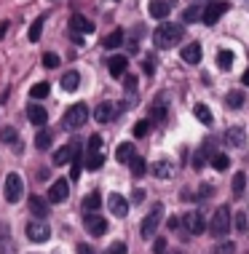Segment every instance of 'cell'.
Returning a JSON list of instances; mask_svg holds the SVG:
<instances>
[{
  "label": "cell",
  "instance_id": "11",
  "mask_svg": "<svg viewBox=\"0 0 249 254\" xmlns=\"http://www.w3.org/2000/svg\"><path fill=\"white\" fill-rule=\"evenodd\" d=\"M67 195H70V182L67 180H57L48 188V203H62Z\"/></svg>",
  "mask_w": 249,
  "mask_h": 254
},
{
  "label": "cell",
  "instance_id": "51",
  "mask_svg": "<svg viewBox=\"0 0 249 254\" xmlns=\"http://www.w3.org/2000/svg\"><path fill=\"white\" fill-rule=\"evenodd\" d=\"M169 254H185V252H169Z\"/></svg>",
  "mask_w": 249,
  "mask_h": 254
},
{
  "label": "cell",
  "instance_id": "7",
  "mask_svg": "<svg viewBox=\"0 0 249 254\" xmlns=\"http://www.w3.org/2000/svg\"><path fill=\"white\" fill-rule=\"evenodd\" d=\"M24 195V182L19 174H8L5 177V201L8 203H16L19 198Z\"/></svg>",
  "mask_w": 249,
  "mask_h": 254
},
{
  "label": "cell",
  "instance_id": "47",
  "mask_svg": "<svg viewBox=\"0 0 249 254\" xmlns=\"http://www.w3.org/2000/svg\"><path fill=\"white\" fill-rule=\"evenodd\" d=\"M145 72H153V59H150V57L145 59Z\"/></svg>",
  "mask_w": 249,
  "mask_h": 254
},
{
  "label": "cell",
  "instance_id": "49",
  "mask_svg": "<svg viewBox=\"0 0 249 254\" xmlns=\"http://www.w3.org/2000/svg\"><path fill=\"white\" fill-rule=\"evenodd\" d=\"M5 32H8V22H3V24H0V38H3Z\"/></svg>",
  "mask_w": 249,
  "mask_h": 254
},
{
  "label": "cell",
  "instance_id": "20",
  "mask_svg": "<svg viewBox=\"0 0 249 254\" xmlns=\"http://www.w3.org/2000/svg\"><path fill=\"white\" fill-rule=\"evenodd\" d=\"M169 8H171L169 0H153L148 11H150V16H156V19H166L169 16Z\"/></svg>",
  "mask_w": 249,
  "mask_h": 254
},
{
  "label": "cell",
  "instance_id": "18",
  "mask_svg": "<svg viewBox=\"0 0 249 254\" xmlns=\"http://www.w3.org/2000/svg\"><path fill=\"white\" fill-rule=\"evenodd\" d=\"M30 211H32L38 219L48 217V201H46V198H40V195H32V198H30Z\"/></svg>",
  "mask_w": 249,
  "mask_h": 254
},
{
  "label": "cell",
  "instance_id": "39",
  "mask_svg": "<svg viewBox=\"0 0 249 254\" xmlns=\"http://www.w3.org/2000/svg\"><path fill=\"white\" fill-rule=\"evenodd\" d=\"M233 252H236V246H233L231 241H223V244L214 246V254H233Z\"/></svg>",
  "mask_w": 249,
  "mask_h": 254
},
{
  "label": "cell",
  "instance_id": "10",
  "mask_svg": "<svg viewBox=\"0 0 249 254\" xmlns=\"http://www.w3.org/2000/svg\"><path fill=\"white\" fill-rule=\"evenodd\" d=\"M179 222H182L185 228H188V230L193 233V236H201V233L206 230V222H204L201 211H188V214L179 219Z\"/></svg>",
  "mask_w": 249,
  "mask_h": 254
},
{
  "label": "cell",
  "instance_id": "25",
  "mask_svg": "<svg viewBox=\"0 0 249 254\" xmlns=\"http://www.w3.org/2000/svg\"><path fill=\"white\" fill-rule=\"evenodd\" d=\"M99 203H102L99 193H88L86 198H83V211H86V214H96V209H99Z\"/></svg>",
  "mask_w": 249,
  "mask_h": 254
},
{
  "label": "cell",
  "instance_id": "45",
  "mask_svg": "<svg viewBox=\"0 0 249 254\" xmlns=\"http://www.w3.org/2000/svg\"><path fill=\"white\" fill-rule=\"evenodd\" d=\"M179 225H182V222H179V217H171V219H169V230H177Z\"/></svg>",
  "mask_w": 249,
  "mask_h": 254
},
{
  "label": "cell",
  "instance_id": "50",
  "mask_svg": "<svg viewBox=\"0 0 249 254\" xmlns=\"http://www.w3.org/2000/svg\"><path fill=\"white\" fill-rule=\"evenodd\" d=\"M241 83H244V86H249V70L244 72V78H241Z\"/></svg>",
  "mask_w": 249,
  "mask_h": 254
},
{
  "label": "cell",
  "instance_id": "22",
  "mask_svg": "<svg viewBox=\"0 0 249 254\" xmlns=\"http://www.w3.org/2000/svg\"><path fill=\"white\" fill-rule=\"evenodd\" d=\"M182 59L188 62V64H196V62L201 59V46H198V43H188L182 49Z\"/></svg>",
  "mask_w": 249,
  "mask_h": 254
},
{
  "label": "cell",
  "instance_id": "19",
  "mask_svg": "<svg viewBox=\"0 0 249 254\" xmlns=\"http://www.w3.org/2000/svg\"><path fill=\"white\" fill-rule=\"evenodd\" d=\"M27 118L35 123V126H43V123L48 121V113L40 105H27Z\"/></svg>",
  "mask_w": 249,
  "mask_h": 254
},
{
  "label": "cell",
  "instance_id": "37",
  "mask_svg": "<svg viewBox=\"0 0 249 254\" xmlns=\"http://www.w3.org/2000/svg\"><path fill=\"white\" fill-rule=\"evenodd\" d=\"M59 57H57V54H43V67H46V70H57V67H59Z\"/></svg>",
  "mask_w": 249,
  "mask_h": 254
},
{
  "label": "cell",
  "instance_id": "12",
  "mask_svg": "<svg viewBox=\"0 0 249 254\" xmlns=\"http://www.w3.org/2000/svg\"><path fill=\"white\" fill-rule=\"evenodd\" d=\"M70 30L75 32V35H91V32H94V22L88 16H83V13H75V16L70 19Z\"/></svg>",
  "mask_w": 249,
  "mask_h": 254
},
{
  "label": "cell",
  "instance_id": "43",
  "mask_svg": "<svg viewBox=\"0 0 249 254\" xmlns=\"http://www.w3.org/2000/svg\"><path fill=\"white\" fill-rule=\"evenodd\" d=\"M153 254H166V238H156L153 241Z\"/></svg>",
  "mask_w": 249,
  "mask_h": 254
},
{
  "label": "cell",
  "instance_id": "40",
  "mask_svg": "<svg viewBox=\"0 0 249 254\" xmlns=\"http://www.w3.org/2000/svg\"><path fill=\"white\" fill-rule=\"evenodd\" d=\"M102 254H126V244H123V241H115L113 246H107Z\"/></svg>",
  "mask_w": 249,
  "mask_h": 254
},
{
  "label": "cell",
  "instance_id": "32",
  "mask_svg": "<svg viewBox=\"0 0 249 254\" xmlns=\"http://www.w3.org/2000/svg\"><path fill=\"white\" fill-rule=\"evenodd\" d=\"M193 115H196L204 126H209V123H212V113H209V107H206V105H196V107H193Z\"/></svg>",
  "mask_w": 249,
  "mask_h": 254
},
{
  "label": "cell",
  "instance_id": "31",
  "mask_svg": "<svg viewBox=\"0 0 249 254\" xmlns=\"http://www.w3.org/2000/svg\"><path fill=\"white\" fill-rule=\"evenodd\" d=\"M217 67L220 70H231L233 67V51H217Z\"/></svg>",
  "mask_w": 249,
  "mask_h": 254
},
{
  "label": "cell",
  "instance_id": "44",
  "mask_svg": "<svg viewBox=\"0 0 249 254\" xmlns=\"http://www.w3.org/2000/svg\"><path fill=\"white\" fill-rule=\"evenodd\" d=\"M236 230L239 233H247V217L244 214H236Z\"/></svg>",
  "mask_w": 249,
  "mask_h": 254
},
{
  "label": "cell",
  "instance_id": "28",
  "mask_svg": "<svg viewBox=\"0 0 249 254\" xmlns=\"http://www.w3.org/2000/svg\"><path fill=\"white\" fill-rule=\"evenodd\" d=\"M121 43H123V30H113L105 40H102V46H105V49H118Z\"/></svg>",
  "mask_w": 249,
  "mask_h": 254
},
{
  "label": "cell",
  "instance_id": "4",
  "mask_svg": "<svg viewBox=\"0 0 249 254\" xmlns=\"http://www.w3.org/2000/svg\"><path fill=\"white\" fill-rule=\"evenodd\" d=\"M161 219H164V203H156L153 209H150V214L142 219L140 236H142V238H153L156 230H158V225H161Z\"/></svg>",
  "mask_w": 249,
  "mask_h": 254
},
{
  "label": "cell",
  "instance_id": "9",
  "mask_svg": "<svg viewBox=\"0 0 249 254\" xmlns=\"http://www.w3.org/2000/svg\"><path fill=\"white\" fill-rule=\"evenodd\" d=\"M27 238H30V241H35V244H43V241H48V238H51V230H48V225H43L38 219V222H27Z\"/></svg>",
  "mask_w": 249,
  "mask_h": 254
},
{
  "label": "cell",
  "instance_id": "33",
  "mask_svg": "<svg viewBox=\"0 0 249 254\" xmlns=\"http://www.w3.org/2000/svg\"><path fill=\"white\" fill-rule=\"evenodd\" d=\"M48 145H51V131H48V128H40V131L35 134V147L46 150Z\"/></svg>",
  "mask_w": 249,
  "mask_h": 254
},
{
  "label": "cell",
  "instance_id": "17",
  "mask_svg": "<svg viewBox=\"0 0 249 254\" xmlns=\"http://www.w3.org/2000/svg\"><path fill=\"white\" fill-rule=\"evenodd\" d=\"M174 171H177V166L171 161H156V166H153V174L158 177V180H171Z\"/></svg>",
  "mask_w": 249,
  "mask_h": 254
},
{
  "label": "cell",
  "instance_id": "48",
  "mask_svg": "<svg viewBox=\"0 0 249 254\" xmlns=\"http://www.w3.org/2000/svg\"><path fill=\"white\" fill-rule=\"evenodd\" d=\"M78 254H91V249L86 244H78Z\"/></svg>",
  "mask_w": 249,
  "mask_h": 254
},
{
  "label": "cell",
  "instance_id": "30",
  "mask_svg": "<svg viewBox=\"0 0 249 254\" xmlns=\"http://www.w3.org/2000/svg\"><path fill=\"white\" fill-rule=\"evenodd\" d=\"M115 158H118L121 163H126V161H131L134 158V145H129V142H123V145L115 150Z\"/></svg>",
  "mask_w": 249,
  "mask_h": 254
},
{
  "label": "cell",
  "instance_id": "14",
  "mask_svg": "<svg viewBox=\"0 0 249 254\" xmlns=\"http://www.w3.org/2000/svg\"><path fill=\"white\" fill-rule=\"evenodd\" d=\"M86 230L91 236H105L107 233V219L99 214H86Z\"/></svg>",
  "mask_w": 249,
  "mask_h": 254
},
{
  "label": "cell",
  "instance_id": "36",
  "mask_svg": "<svg viewBox=\"0 0 249 254\" xmlns=\"http://www.w3.org/2000/svg\"><path fill=\"white\" fill-rule=\"evenodd\" d=\"M30 97L32 99H43V97H48V83H35L30 88Z\"/></svg>",
  "mask_w": 249,
  "mask_h": 254
},
{
  "label": "cell",
  "instance_id": "23",
  "mask_svg": "<svg viewBox=\"0 0 249 254\" xmlns=\"http://www.w3.org/2000/svg\"><path fill=\"white\" fill-rule=\"evenodd\" d=\"M225 142L231 147H241V142H244V128L241 126H233V128H228V134H225Z\"/></svg>",
  "mask_w": 249,
  "mask_h": 254
},
{
  "label": "cell",
  "instance_id": "5",
  "mask_svg": "<svg viewBox=\"0 0 249 254\" xmlns=\"http://www.w3.org/2000/svg\"><path fill=\"white\" fill-rule=\"evenodd\" d=\"M81 150H83L81 142H70V145H65L62 150H57V153H54V163H57V166H65V163H75V161L81 158Z\"/></svg>",
  "mask_w": 249,
  "mask_h": 254
},
{
  "label": "cell",
  "instance_id": "3",
  "mask_svg": "<svg viewBox=\"0 0 249 254\" xmlns=\"http://www.w3.org/2000/svg\"><path fill=\"white\" fill-rule=\"evenodd\" d=\"M209 233L214 238H225L231 233V209L228 206H220L212 217V225H209Z\"/></svg>",
  "mask_w": 249,
  "mask_h": 254
},
{
  "label": "cell",
  "instance_id": "42",
  "mask_svg": "<svg viewBox=\"0 0 249 254\" xmlns=\"http://www.w3.org/2000/svg\"><path fill=\"white\" fill-rule=\"evenodd\" d=\"M0 139L11 145V142H16V131H13V128H3V131H0Z\"/></svg>",
  "mask_w": 249,
  "mask_h": 254
},
{
  "label": "cell",
  "instance_id": "34",
  "mask_svg": "<svg viewBox=\"0 0 249 254\" xmlns=\"http://www.w3.org/2000/svg\"><path fill=\"white\" fill-rule=\"evenodd\" d=\"M129 166H131V174H134V177H142L145 171H148V163H145L142 158H137V155L129 161Z\"/></svg>",
  "mask_w": 249,
  "mask_h": 254
},
{
  "label": "cell",
  "instance_id": "16",
  "mask_svg": "<svg viewBox=\"0 0 249 254\" xmlns=\"http://www.w3.org/2000/svg\"><path fill=\"white\" fill-rule=\"evenodd\" d=\"M107 206H110V211H113L115 217H126V214H129V203H126V198L118 195V193H110Z\"/></svg>",
  "mask_w": 249,
  "mask_h": 254
},
{
  "label": "cell",
  "instance_id": "1",
  "mask_svg": "<svg viewBox=\"0 0 249 254\" xmlns=\"http://www.w3.org/2000/svg\"><path fill=\"white\" fill-rule=\"evenodd\" d=\"M182 38H185L182 24H169V22H164V24L156 30L153 43H156V49H164V51H166V49H174V46H177Z\"/></svg>",
  "mask_w": 249,
  "mask_h": 254
},
{
  "label": "cell",
  "instance_id": "35",
  "mask_svg": "<svg viewBox=\"0 0 249 254\" xmlns=\"http://www.w3.org/2000/svg\"><path fill=\"white\" fill-rule=\"evenodd\" d=\"M244 185H247V174H244V171H239V174L233 177V195L244 193Z\"/></svg>",
  "mask_w": 249,
  "mask_h": 254
},
{
  "label": "cell",
  "instance_id": "41",
  "mask_svg": "<svg viewBox=\"0 0 249 254\" xmlns=\"http://www.w3.org/2000/svg\"><path fill=\"white\" fill-rule=\"evenodd\" d=\"M198 16H201V11H198V8H196V5H193V8H188V11H185V16H182V19H185V22H188V24H190V22H196V19H198Z\"/></svg>",
  "mask_w": 249,
  "mask_h": 254
},
{
  "label": "cell",
  "instance_id": "8",
  "mask_svg": "<svg viewBox=\"0 0 249 254\" xmlns=\"http://www.w3.org/2000/svg\"><path fill=\"white\" fill-rule=\"evenodd\" d=\"M228 8H231V5H228L225 0H212V3H209V5H206V8L201 11L204 24H209V27H212V24H217V19L223 16V13H225Z\"/></svg>",
  "mask_w": 249,
  "mask_h": 254
},
{
  "label": "cell",
  "instance_id": "27",
  "mask_svg": "<svg viewBox=\"0 0 249 254\" xmlns=\"http://www.w3.org/2000/svg\"><path fill=\"white\" fill-rule=\"evenodd\" d=\"M43 24H46V16H38L35 22L30 24V32H27V38H30L32 43H38V40H40V32H43Z\"/></svg>",
  "mask_w": 249,
  "mask_h": 254
},
{
  "label": "cell",
  "instance_id": "38",
  "mask_svg": "<svg viewBox=\"0 0 249 254\" xmlns=\"http://www.w3.org/2000/svg\"><path fill=\"white\" fill-rule=\"evenodd\" d=\"M150 134V121H140L134 126V136H148Z\"/></svg>",
  "mask_w": 249,
  "mask_h": 254
},
{
  "label": "cell",
  "instance_id": "6",
  "mask_svg": "<svg viewBox=\"0 0 249 254\" xmlns=\"http://www.w3.org/2000/svg\"><path fill=\"white\" fill-rule=\"evenodd\" d=\"M88 121V107L86 105H73L65 113V128H81Z\"/></svg>",
  "mask_w": 249,
  "mask_h": 254
},
{
  "label": "cell",
  "instance_id": "46",
  "mask_svg": "<svg viewBox=\"0 0 249 254\" xmlns=\"http://www.w3.org/2000/svg\"><path fill=\"white\" fill-rule=\"evenodd\" d=\"M153 115H156V121H164V115H166V110H164V107H158V110L153 107Z\"/></svg>",
  "mask_w": 249,
  "mask_h": 254
},
{
  "label": "cell",
  "instance_id": "26",
  "mask_svg": "<svg viewBox=\"0 0 249 254\" xmlns=\"http://www.w3.org/2000/svg\"><path fill=\"white\" fill-rule=\"evenodd\" d=\"M78 86H81V75L75 72V70H70L65 78H62V88H65V91H75Z\"/></svg>",
  "mask_w": 249,
  "mask_h": 254
},
{
  "label": "cell",
  "instance_id": "21",
  "mask_svg": "<svg viewBox=\"0 0 249 254\" xmlns=\"http://www.w3.org/2000/svg\"><path fill=\"white\" fill-rule=\"evenodd\" d=\"M126 67H129V59H126V57H121V54H115V57L107 62L110 75H123V72H126Z\"/></svg>",
  "mask_w": 249,
  "mask_h": 254
},
{
  "label": "cell",
  "instance_id": "15",
  "mask_svg": "<svg viewBox=\"0 0 249 254\" xmlns=\"http://www.w3.org/2000/svg\"><path fill=\"white\" fill-rule=\"evenodd\" d=\"M115 113H118V110H115L113 102H99V105L94 107V118L99 121V123H110V121L115 118Z\"/></svg>",
  "mask_w": 249,
  "mask_h": 254
},
{
  "label": "cell",
  "instance_id": "13",
  "mask_svg": "<svg viewBox=\"0 0 249 254\" xmlns=\"http://www.w3.org/2000/svg\"><path fill=\"white\" fill-rule=\"evenodd\" d=\"M212 153H217V150H214V145H212V142H204V145L196 150V155H193V169H196V171L204 169L206 161L212 158Z\"/></svg>",
  "mask_w": 249,
  "mask_h": 254
},
{
  "label": "cell",
  "instance_id": "24",
  "mask_svg": "<svg viewBox=\"0 0 249 254\" xmlns=\"http://www.w3.org/2000/svg\"><path fill=\"white\" fill-rule=\"evenodd\" d=\"M209 166H212L214 171H225L228 166H231V158H228L225 153H212V158H209Z\"/></svg>",
  "mask_w": 249,
  "mask_h": 254
},
{
  "label": "cell",
  "instance_id": "2",
  "mask_svg": "<svg viewBox=\"0 0 249 254\" xmlns=\"http://www.w3.org/2000/svg\"><path fill=\"white\" fill-rule=\"evenodd\" d=\"M102 163H105V145H102V136L94 134L91 139L86 142V169H102Z\"/></svg>",
  "mask_w": 249,
  "mask_h": 254
},
{
  "label": "cell",
  "instance_id": "29",
  "mask_svg": "<svg viewBox=\"0 0 249 254\" xmlns=\"http://www.w3.org/2000/svg\"><path fill=\"white\" fill-rule=\"evenodd\" d=\"M225 102H228V107H231V110H241V107H244V102H247V97L241 91H231L225 97Z\"/></svg>",
  "mask_w": 249,
  "mask_h": 254
}]
</instances>
